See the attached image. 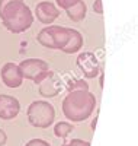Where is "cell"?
Instances as JSON below:
<instances>
[{
    "instance_id": "17",
    "label": "cell",
    "mask_w": 138,
    "mask_h": 146,
    "mask_svg": "<svg viewBox=\"0 0 138 146\" xmlns=\"http://www.w3.org/2000/svg\"><path fill=\"white\" fill-rule=\"evenodd\" d=\"M25 146H51V145L44 139H31Z\"/></svg>"
},
{
    "instance_id": "15",
    "label": "cell",
    "mask_w": 138,
    "mask_h": 146,
    "mask_svg": "<svg viewBox=\"0 0 138 146\" xmlns=\"http://www.w3.org/2000/svg\"><path fill=\"white\" fill-rule=\"evenodd\" d=\"M61 146H90V142L83 139H71V140H64Z\"/></svg>"
},
{
    "instance_id": "13",
    "label": "cell",
    "mask_w": 138,
    "mask_h": 146,
    "mask_svg": "<svg viewBox=\"0 0 138 146\" xmlns=\"http://www.w3.org/2000/svg\"><path fill=\"white\" fill-rule=\"evenodd\" d=\"M74 130V126L73 123H70V121H60V123H57L54 126V135L57 137H61V139H64L70 135V133Z\"/></svg>"
},
{
    "instance_id": "2",
    "label": "cell",
    "mask_w": 138,
    "mask_h": 146,
    "mask_svg": "<svg viewBox=\"0 0 138 146\" xmlns=\"http://www.w3.org/2000/svg\"><path fill=\"white\" fill-rule=\"evenodd\" d=\"M0 19L7 31L22 34L34 23V13L31 7L23 2H10L0 9Z\"/></svg>"
},
{
    "instance_id": "7",
    "label": "cell",
    "mask_w": 138,
    "mask_h": 146,
    "mask_svg": "<svg viewBox=\"0 0 138 146\" xmlns=\"http://www.w3.org/2000/svg\"><path fill=\"white\" fill-rule=\"evenodd\" d=\"M0 78L2 82L6 85L7 88H19L23 83V76L19 69V64L13 62H7L0 69Z\"/></svg>"
},
{
    "instance_id": "6",
    "label": "cell",
    "mask_w": 138,
    "mask_h": 146,
    "mask_svg": "<svg viewBox=\"0 0 138 146\" xmlns=\"http://www.w3.org/2000/svg\"><path fill=\"white\" fill-rule=\"evenodd\" d=\"M77 67L81 70L83 76L87 79H95L99 73H100V67H99V60L97 57L90 53V51H83L77 56Z\"/></svg>"
},
{
    "instance_id": "1",
    "label": "cell",
    "mask_w": 138,
    "mask_h": 146,
    "mask_svg": "<svg viewBox=\"0 0 138 146\" xmlns=\"http://www.w3.org/2000/svg\"><path fill=\"white\" fill-rule=\"evenodd\" d=\"M62 114L71 123L87 120L96 108V96L90 91H70L62 100Z\"/></svg>"
},
{
    "instance_id": "20",
    "label": "cell",
    "mask_w": 138,
    "mask_h": 146,
    "mask_svg": "<svg viewBox=\"0 0 138 146\" xmlns=\"http://www.w3.org/2000/svg\"><path fill=\"white\" fill-rule=\"evenodd\" d=\"M10 2H16V0H0V9H2L3 6H6L7 3H10ZM18 2H23V0H18Z\"/></svg>"
},
{
    "instance_id": "19",
    "label": "cell",
    "mask_w": 138,
    "mask_h": 146,
    "mask_svg": "<svg viewBox=\"0 0 138 146\" xmlns=\"http://www.w3.org/2000/svg\"><path fill=\"white\" fill-rule=\"evenodd\" d=\"M7 142V135L3 129H0V146H5Z\"/></svg>"
},
{
    "instance_id": "12",
    "label": "cell",
    "mask_w": 138,
    "mask_h": 146,
    "mask_svg": "<svg viewBox=\"0 0 138 146\" xmlns=\"http://www.w3.org/2000/svg\"><path fill=\"white\" fill-rule=\"evenodd\" d=\"M66 13L68 16L70 21L73 22H80L86 18V13H87V6L83 0H79L76 5H73L71 7L66 9Z\"/></svg>"
},
{
    "instance_id": "11",
    "label": "cell",
    "mask_w": 138,
    "mask_h": 146,
    "mask_svg": "<svg viewBox=\"0 0 138 146\" xmlns=\"http://www.w3.org/2000/svg\"><path fill=\"white\" fill-rule=\"evenodd\" d=\"M83 47V35L77 31V29H73L70 28V38L67 45L62 48V53L66 54H74V53H79Z\"/></svg>"
},
{
    "instance_id": "18",
    "label": "cell",
    "mask_w": 138,
    "mask_h": 146,
    "mask_svg": "<svg viewBox=\"0 0 138 146\" xmlns=\"http://www.w3.org/2000/svg\"><path fill=\"white\" fill-rule=\"evenodd\" d=\"M93 10L96 12L97 15H103V5H102V0H95V3H93Z\"/></svg>"
},
{
    "instance_id": "8",
    "label": "cell",
    "mask_w": 138,
    "mask_h": 146,
    "mask_svg": "<svg viewBox=\"0 0 138 146\" xmlns=\"http://www.w3.org/2000/svg\"><path fill=\"white\" fill-rule=\"evenodd\" d=\"M19 69L22 72L23 79L34 80L39 73L49 70V64L42 58H25L19 63Z\"/></svg>"
},
{
    "instance_id": "4",
    "label": "cell",
    "mask_w": 138,
    "mask_h": 146,
    "mask_svg": "<svg viewBox=\"0 0 138 146\" xmlns=\"http://www.w3.org/2000/svg\"><path fill=\"white\" fill-rule=\"evenodd\" d=\"M68 38H70V28L61 25L45 27L36 35V41L42 47L49 48V50H62L67 45Z\"/></svg>"
},
{
    "instance_id": "10",
    "label": "cell",
    "mask_w": 138,
    "mask_h": 146,
    "mask_svg": "<svg viewBox=\"0 0 138 146\" xmlns=\"http://www.w3.org/2000/svg\"><path fill=\"white\" fill-rule=\"evenodd\" d=\"M35 16L44 25H51L60 16V9L51 2H41L35 7Z\"/></svg>"
},
{
    "instance_id": "5",
    "label": "cell",
    "mask_w": 138,
    "mask_h": 146,
    "mask_svg": "<svg viewBox=\"0 0 138 146\" xmlns=\"http://www.w3.org/2000/svg\"><path fill=\"white\" fill-rule=\"evenodd\" d=\"M32 82L38 86V92L44 98H55L62 91L61 79L53 70H45V72L39 73Z\"/></svg>"
},
{
    "instance_id": "3",
    "label": "cell",
    "mask_w": 138,
    "mask_h": 146,
    "mask_svg": "<svg viewBox=\"0 0 138 146\" xmlns=\"http://www.w3.org/2000/svg\"><path fill=\"white\" fill-rule=\"evenodd\" d=\"M29 124L36 129H48L55 120V108L48 101H34L26 110Z\"/></svg>"
},
{
    "instance_id": "9",
    "label": "cell",
    "mask_w": 138,
    "mask_h": 146,
    "mask_svg": "<svg viewBox=\"0 0 138 146\" xmlns=\"http://www.w3.org/2000/svg\"><path fill=\"white\" fill-rule=\"evenodd\" d=\"M20 111V102L12 95L0 94V118L13 120Z\"/></svg>"
},
{
    "instance_id": "16",
    "label": "cell",
    "mask_w": 138,
    "mask_h": 146,
    "mask_svg": "<svg viewBox=\"0 0 138 146\" xmlns=\"http://www.w3.org/2000/svg\"><path fill=\"white\" fill-rule=\"evenodd\" d=\"M79 2V0H55V3L58 5V7H61V9H68V7H71L73 5H76Z\"/></svg>"
},
{
    "instance_id": "14",
    "label": "cell",
    "mask_w": 138,
    "mask_h": 146,
    "mask_svg": "<svg viewBox=\"0 0 138 146\" xmlns=\"http://www.w3.org/2000/svg\"><path fill=\"white\" fill-rule=\"evenodd\" d=\"M67 91H89V83L84 79H70L67 82Z\"/></svg>"
}]
</instances>
